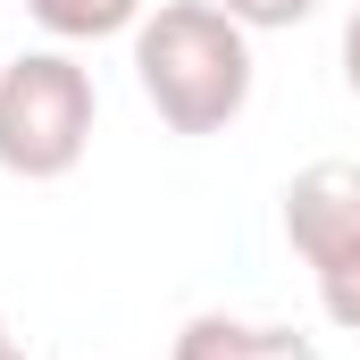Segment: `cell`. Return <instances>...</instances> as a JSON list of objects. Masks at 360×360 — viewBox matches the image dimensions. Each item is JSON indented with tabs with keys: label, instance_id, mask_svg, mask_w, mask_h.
Listing matches in <instances>:
<instances>
[{
	"label": "cell",
	"instance_id": "obj_1",
	"mask_svg": "<svg viewBox=\"0 0 360 360\" xmlns=\"http://www.w3.org/2000/svg\"><path fill=\"white\" fill-rule=\"evenodd\" d=\"M134 84L168 134H226L252 101V34L210 0H160L134 25Z\"/></svg>",
	"mask_w": 360,
	"mask_h": 360
},
{
	"label": "cell",
	"instance_id": "obj_2",
	"mask_svg": "<svg viewBox=\"0 0 360 360\" xmlns=\"http://www.w3.org/2000/svg\"><path fill=\"white\" fill-rule=\"evenodd\" d=\"M101 92L92 68H76L68 51H25L0 68V168L25 184H59L84 168Z\"/></svg>",
	"mask_w": 360,
	"mask_h": 360
},
{
	"label": "cell",
	"instance_id": "obj_3",
	"mask_svg": "<svg viewBox=\"0 0 360 360\" xmlns=\"http://www.w3.org/2000/svg\"><path fill=\"white\" fill-rule=\"evenodd\" d=\"M285 243L310 276L360 260V160H319L285 184Z\"/></svg>",
	"mask_w": 360,
	"mask_h": 360
},
{
	"label": "cell",
	"instance_id": "obj_4",
	"mask_svg": "<svg viewBox=\"0 0 360 360\" xmlns=\"http://www.w3.org/2000/svg\"><path fill=\"white\" fill-rule=\"evenodd\" d=\"M168 360H319L310 335H293V327H269V319H226V310H201V319H184Z\"/></svg>",
	"mask_w": 360,
	"mask_h": 360
},
{
	"label": "cell",
	"instance_id": "obj_5",
	"mask_svg": "<svg viewBox=\"0 0 360 360\" xmlns=\"http://www.w3.org/2000/svg\"><path fill=\"white\" fill-rule=\"evenodd\" d=\"M34 8V25L42 34H59V42H109V34H134L151 8L143 0H25Z\"/></svg>",
	"mask_w": 360,
	"mask_h": 360
},
{
	"label": "cell",
	"instance_id": "obj_6",
	"mask_svg": "<svg viewBox=\"0 0 360 360\" xmlns=\"http://www.w3.org/2000/svg\"><path fill=\"white\" fill-rule=\"evenodd\" d=\"M210 8H226L243 34H285V25L319 17V0H210Z\"/></svg>",
	"mask_w": 360,
	"mask_h": 360
},
{
	"label": "cell",
	"instance_id": "obj_7",
	"mask_svg": "<svg viewBox=\"0 0 360 360\" xmlns=\"http://www.w3.org/2000/svg\"><path fill=\"white\" fill-rule=\"evenodd\" d=\"M319 310H327V327L360 335V260H352V269H327V276H319Z\"/></svg>",
	"mask_w": 360,
	"mask_h": 360
},
{
	"label": "cell",
	"instance_id": "obj_8",
	"mask_svg": "<svg viewBox=\"0 0 360 360\" xmlns=\"http://www.w3.org/2000/svg\"><path fill=\"white\" fill-rule=\"evenodd\" d=\"M344 84H352V101H360V8L344 17Z\"/></svg>",
	"mask_w": 360,
	"mask_h": 360
},
{
	"label": "cell",
	"instance_id": "obj_9",
	"mask_svg": "<svg viewBox=\"0 0 360 360\" xmlns=\"http://www.w3.org/2000/svg\"><path fill=\"white\" fill-rule=\"evenodd\" d=\"M0 360H25V352H17V344H0Z\"/></svg>",
	"mask_w": 360,
	"mask_h": 360
},
{
	"label": "cell",
	"instance_id": "obj_10",
	"mask_svg": "<svg viewBox=\"0 0 360 360\" xmlns=\"http://www.w3.org/2000/svg\"><path fill=\"white\" fill-rule=\"evenodd\" d=\"M0 344H8V319H0Z\"/></svg>",
	"mask_w": 360,
	"mask_h": 360
},
{
	"label": "cell",
	"instance_id": "obj_11",
	"mask_svg": "<svg viewBox=\"0 0 360 360\" xmlns=\"http://www.w3.org/2000/svg\"><path fill=\"white\" fill-rule=\"evenodd\" d=\"M0 68H8V59H0Z\"/></svg>",
	"mask_w": 360,
	"mask_h": 360
}]
</instances>
